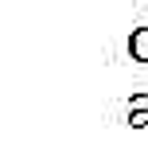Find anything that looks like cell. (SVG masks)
I'll list each match as a JSON object with an SVG mask.
<instances>
[{
	"label": "cell",
	"mask_w": 148,
	"mask_h": 152,
	"mask_svg": "<svg viewBox=\"0 0 148 152\" xmlns=\"http://www.w3.org/2000/svg\"><path fill=\"white\" fill-rule=\"evenodd\" d=\"M129 109H148V94L144 90H136V94L129 98Z\"/></svg>",
	"instance_id": "obj_3"
},
{
	"label": "cell",
	"mask_w": 148,
	"mask_h": 152,
	"mask_svg": "<svg viewBox=\"0 0 148 152\" xmlns=\"http://www.w3.org/2000/svg\"><path fill=\"white\" fill-rule=\"evenodd\" d=\"M129 125L133 129H148V109H129Z\"/></svg>",
	"instance_id": "obj_2"
},
{
	"label": "cell",
	"mask_w": 148,
	"mask_h": 152,
	"mask_svg": "<svg viewBox=\"0 0 148 152\" xmlns=\"http://www.w3.org/2000/svg\"><path fill=\"white\" fill-rule=\"evenodd\" d=\"M133 63H148V27H133L129 31V43H125Z\"/></svg>",
	"instance_id": "obj_1"
}]
</instances>
